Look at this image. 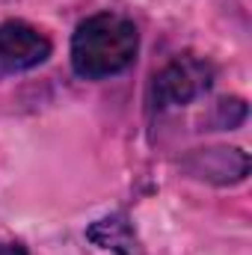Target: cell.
<instances>
[{
    "label": "cell",
    "instance_id": "6da1fadb",
    "mask_svg": "<svg viewBox=\"0 0 252 255\" xmlns=\"http://www.w3.org/2000/svg\"><path fill=\"white\" fill-rule=\"evenodd\" d=\"M139 54V27L136 21L116 12V9H101L86 15L68 45V60L71 71L80 80H110L133 68Z\"/></svg>",
    "mask_w": 252,
    "mask_h": 255
},
{
    "label": "cell",
    "instance_id": "7a4b0ae2",
    "mask_svg": "<svg viewBox=\"0 0 252 255\" xmlns=\"http://www.w3.org/2000/svg\"><path fill=\"white\" fill-rule=\"evenodd\" d=\"M217 80V68L208 57L199 54H178L163 68L151 74L148 83V113L163 116L169 110H181L196 98L208 95Z\"/></svg>",
    "mask_w": 252,
    "mask_h": 255
},
{
    "label": "cell",
    "instance_id": "3957f363",
    "mask_svg": "<svg viewBox=\"0 0 252 255\" xmlns=\"http://www.w3.org/2000/svg\"><path fill=\"white\" fill-rule=\"evenodd\" d=\"M51 54H54V42L36 24L21 18L0 21V80L45 65Z\"/></svg>",
    "mask_w": 252,
    "mask_h": 255
},
{
    "label": "cell",
    "instance_id": "277c9868",
    "mask_svg": "<svg viewBox=\"0 0 252 255\" xmlns=\"http://www.w3.org/2000/svg\"><path fill=\"white\" fill-rule=\"evenodd\" d=\"M181 169L196 181H205L214 187H232V184L247 181L252 160L238 145H211V148L190 151L181 160Z\"/></svg>",
    "mask_w": 252,
    "mask_h": 255
},
{
    "label": "cell",
    "instance_id": "5b68a950",
    "mask_svg": "<svg viewBox=\"0 0 252 255\" xmlns=\"http://www.w3.org/2000/svg\"><path fill=\"white\" fill-rule=\"evenodd\" d=\"M86 241L113 255H145V247L125 211H113L86 229Z\"/></svg>",
    "mask_w": 252,
    "mask_h": 255
},
{
    "label": "cell",
    "instance_id": "8992f818",
    "mask_svg": "<svg viewBox=\"0 0 252 255\" xmlns=\"http://www.w3.org/2000/svg\"><path fill=\"white\" fill-rule=\"evenodd\" d=\"M250 110H247V101L232 95V98H220L214 104V113H211V125L214 130H235L247 122Z\"/></svg>",
    "mask_w": 252,
    "mask_h": 255
},
{
    "label": "cell",
    "instance_id": "52a82bcc",
    "mask_svg": "<svg viewBox=\"0 0 252 255\" xmlns=\"http://www.w3.org/2000/svg\"><path fill=\"white\" fill-rule=\"evenodd\" d=\"M0 255H30L21 241H0Z\"/></svg>",
    "mask_w": 252,
    "mask_h": 255
}]
</instances>
